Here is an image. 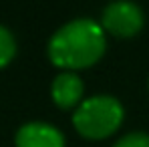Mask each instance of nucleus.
Masks as SVG:
<instances>
[{"mask_svg": "<svg viewBox=\"0 0 149 147\" xmlns=\"http://www.w3.org/2000/svg\"><path fill=\"white\" fill-rule=\"evenodd\" d=\"M107 49L105 30L91 18H74L63 24L49 40L50 63L65 71L93 67Z\"/></svg>", "mask_w": 149, "mask_h": 147, "instance_id": "obj_1", "label": "nucleus"}, {"mask_svg": "<svg viewBox=\"0 0 149 147\" xmlns=\"http://www.w3.org/2000/svg\"><path fill=\"white\" fill-rule=\"evenodd\" d=\"M123 105L111 95H95L85 99L73 113V125L85 139H107L123 123Z\"/></svg>", "mask_w": 149, "mask_h": 147, "instance_id": "obj_2", "label": "nucleus"}, {"mask_svg": "<svg viewBox=\"0 0 149 147\" xmlns=\"http://www.w3.org/2000/svg\"><path fill=\"white\" fill-rule=\"evenodd\" d=\"M145 24L143 10L131 0H115L105 6L101 14V26L117 38H131Z\"/></svg>", "mask_w": 149, "mask_h": 147, "instance_id": "obj_3", "label": "nucleus"}, {"mask_svg": "<svg viewBox=\"0 0 149 147\" xmlns=\"http://www.w3.org/2000/svg\"><path fill=\"white\" fill-rule=\"evenodd\" d=\"M16 147H65V135L50 123L30 121L16 131Z\"/></svg>", "mask_w": 149, "mask_h": 147, "instance_id": "obj_4", "label": "nucleus"}, {"mask_svg": "<svg viewBox=\"0 0 149 147\" xmlns=\"http://www.w3.org/2000/svg\"><path fill=\"white\" fill-rule=\"evenodd\" d=\"M85 95V85L83 79L77 73L65 71L61 73L50 85V97L58 109H73L83 103Z\"/></svg>", "mask_w": 149, "mask_h": 147, "instance_id": "obj_5", "label": "nucleus"}, {"mask_svg": "<svg viewBox=\"0 0 149 147\" xmlns=\"http://www.w3.org/2000/svg\"><path fill=\"white\" fill-rule=\"evenodd\" d=\"M16 54V40H14V34L6 28V26L0 24V69L6 67Z\"/></svg>", "mask_w": 149, "mask_h": 147, "instance_id": "obj_6", "label": "nucleus"}, {"mask_svg": "<svg viewBox=\"0 0 149 147\" xmlns=\"http://www.w3.org/2000/svg\"><path fill=\"white\" fill-rule=\"evenodd\" d=\"M113 147H149V135L143 131H135L121 137Z\"/></svg>", "mask_w": 149, "mask_h": 147, "instance_id": "obj_7", "label": "nucleus"}]
</instances>
